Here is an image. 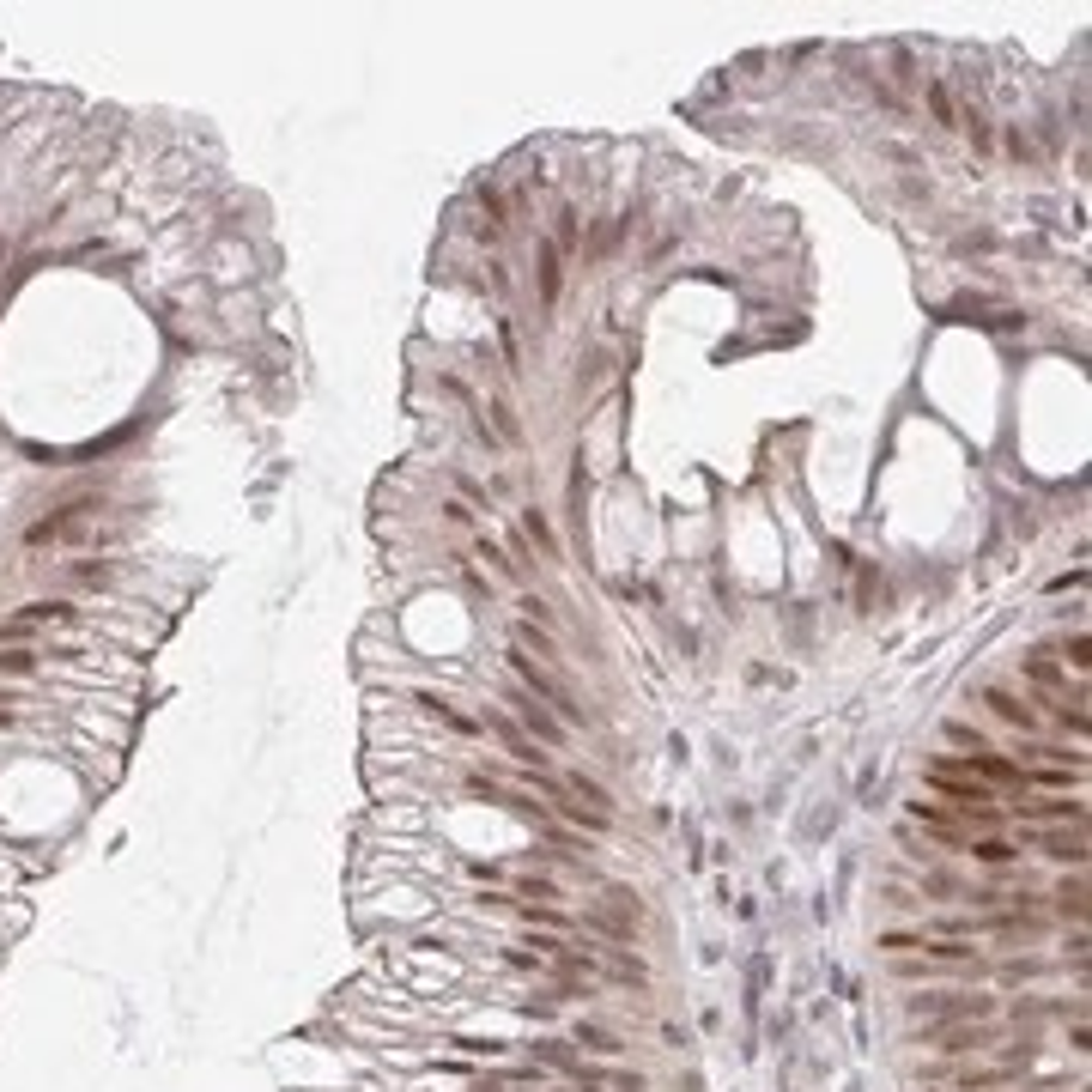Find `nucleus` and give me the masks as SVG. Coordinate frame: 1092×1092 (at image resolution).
Returning <instances> with one entry per match:
<instances>
[{"mask_svg": "<svg viewBox=\"0 0 1092 1092\" xmlns=\"http://www.w3.org/2000/svg\"><path fill=\"white\" fill-rule=\"evenodd\" d=\"M582 1044H589V1050H601V1056H619V1050H626L613 1031H601V1026H582Z\"/></svg>", "mask_w": 1092, "mask_h": 1092, "instance_id": "obj_26", "label": "nucleus"}, {"mask_svg": "<svg viewBox=\"0 0 1092 1092\" xmlns=\"http://www.w3.org/2000/svg\"><path fill=\"white\" fill-rule=\"evenodd\" d=\"M922 1038H929L935 1050H947V1056H971V1050H989V1044H995L989 1026H929Z\"/></svg>", "mask_w": 1092, "mask_h": 1092, "instance_id": "obj_10", "label": "nucleus"}, {"mask_svg": "<svg viewBox=\"0 0 1092 1092\" xmlns=\"http://www.w3.org/2000/svg\"><path fill=\"white\" fill-rule=\"evenodd\" d=\"M1002 977H1008V983H1020V977H1044V959H1014V965H1002Z\"/></svg>", "mask_w": 1092, "mask_h": 1092, "instance_id": "obj_30", "label": "nucleus"}, {"mask_svg": "<svg viewBox=\"0 0 1092 1092\" xmlns=\"http://www.w3.org/2000/svg\"><path fill=\"white\" fill-rule=\"evenodd\" d=\"M929 789H935L941 801H953V814H965V807H995V789L977 783V777H929Z\"/></svg>", "mask_w": 1092, "mask_h": 1092, "instance_id": "obj_9", "label": "nucleus"}, {"mask_svg": "<svg viewBox=\"0 0 1092 1092\" xmlns=\"http://www.w3.org/2000/svg\"><path fill=\"white\" fill-rule=\"evenodd\" d=\"M904 1008H910L916 1020L929 1014V1020H953V1026H959V1020H989V1014H995V995H910Z\"/></svg>", "mask_w": 1092, "mask_h": 1092, "instance_id": "obj_4", "label": "nucleus"}, {"mask_svg": "<svg viewBox=\"0 0 1092 1092\" xmlns=\"http://www.w3.org/2000/svg\"><path fill=\"white\" fill-rule=\"evenodd\" d=\"M486 728L504 741V753H511L522 771H547V753H534L528 747V735H522V722H511V716H498V710H486Z\"/></svg>", "mask_w": 1092, "mask_h": 1092, "instance_id": "obj_8", "label": "nucleus"}, {"mask_svg": "<svg viewBox=\"0 0 1092 1092\" xmlns=\"http://www.w3.org/2000/svg\"><path fill=\"white\" fill-rule=\"evenodd\" d=\"M1008 814L1020 826H1087V801H1068V795H1026V801L1014 795Z\"/></svg>", "mask_w": 1092, "mask_h": 1092, "instance_id": "obj_3", "label": "nucleus"}, {"mask_svg": "<svg viewBox=\"0 0 1092 1092\" xmlns=\"http://www.w3.org/2000/svg\"><path fill=\"white\" fill-rule=\"evenodd\" d=\"M444 516H450L455 528H467V522H474V511H467V504H444Z\"/></svg>", "mask_w": 1092, "mask_h": 1092, "instance_id": "obj_34", "label": "nucleus"}, {"mask_svg": "<svg viewBox=\"0 0 1092 1092\" xmlns=\"http://www.w3.org/2000/svg\"><path fill=\"white\" fill-rule=\"evenodd\" d=\"M674 250H680V231H668V237H655V243H649V261H668V256H674Z\"/></svg>", "mask_w": 1092, "mask_h": 1092, "instance_id": "obj_32", "label": "nucleus"}, {"mask_svg": "<svg viewBox=\"0 0 1092 1092\" xmlns=\"http://www.w3.org/2000/svg\"><path fill=\"white\" fill-rule=\"evenodd\" d=\"M1031 843L1068 868H1087V826H1031Z\"/></svg>", "mask_w": 1092, "mask_h": 1092, "instance_id": "obj_6", "label": "nucleus"}, {"mask_svg": "<svg viewBox=\"0 0 1092 1092\" xmlns=\"http://www.w3.org/2000/svg\"><path fill=\"white\" fill-rule=\"evenodd\" d=\"M959 250H977V256H989V250H995V237H989V231H977V237H965Z\"/></svg>", "mask_w": 1092, "mask_h": 1092, "instance_id": "obj_33", "label": "nucleus"}, {"mask_svg": "<svg viewBox=\"0 0 1092 1092\" xmlns=\"http://www.w3.org/2000/svg\"><path fill=\"white\" fill-rule=\"evenodd\" d=\"M43 674V649H0V680H37Z\"/></svg>", "mask_w": 1092, "mask_h": 1092, "instance_id": "obj_16", "label": "nucleus"}, {"mask_svg": "<svg viewBox=\"0 0 1092 1092\" xmlns=\"http://www.w3.org/2000/svg\"><path fill=\"white\" fill-rule=\"evenodd\" d=\"M504 705H516V722H522L534 741H547V747H565V741H571V735H565V722H559L547 705H534L522 686H511V692H504Z\"/></svg>", "mask_w": 1092, "mask_h": 1092, "instance_id": "obj_5", "label": "nucleus"}, {"mask_svg": "<svg viewBox=\"0 0 1092 1092\" xmlns=\"http://www.w3.org/2000/svg\"><path fill=\"white\" fill-rule=\"evenodd\" d=\"M522 534L540 547V559H559V534H553V522H547L540 511H522Z\"/></svg>", "mask_w": 1092, "mask_h": 1092, "instance_id": "obj_19", "label": "nucleus"}, {"mask_svg": "<svg viewBox=\"0 0 1092 1092\" xmlns=\"http://www.w3.org/2000/svg\"><path fill=\"white\" fill-rule=\"evenodd\" d=\"M504 662H511L516 668V680H522V692H528V699H540V705H553V716H559V722H589V716H582V705L577 699H571V686H565V680H559V674H553V668H540V662H534V655H528V649H504Z\"/></svg>", "mask_w": 1092, "mask_h": 1092, "instance_id": "obj_1", "label": "nucleus"}, {"mask_svg": "<svg viewBox=\"0 0 1092 1092\" xmlns=\"http://www.w3.org/2000/svg\"><path fill=\"white\" fill-rule=\"evenodd\" d=\"M983 705L995 710V716H1002L1008 728H1020V735H1031V728H1038V710L1026 705V692H1008V686H989V692H983Z\"/></svg>", "mask_w": 1092, "mask_h": 1092, "instance_id": "obj_11", "label": "nucleus"}, {"mask_svg": "<svg viewBox=\"0 0 1092 1092\" xmlns=\"http://www.w3.org/2000/svg\"><path fill=\"white\" fill-rule=\"evenodd\" d=\"M1020 856V843H1008V837H971V862H983V868H1008Z\"/></svg>", "mask_w": 1092, "mask_h": 1092, "instance_id": "obj_18", "label": "nucleus"}, {"mask_svg": "<svg viewBox=\"0 0 1092 1092\" xmlns=\"http://www.w3.org/2000/svg\"><path fill=\"white\" fill-rule=\"evenodd\" d=\"M450 480H455V486H461V498H467V504H486V486H480V480H467L461 467H455Z\"/></svg>", "mask_w": 1092, "mask_h": 1092, "instance_id": "obj_31", "label": "nucleus"}, {"mask_svg": "<svg viewBox=\"0 0 1092 1092\" xmlns=\"http://www.w3.org/2000/svg\"><path fill=\"white\" fill-rule=\"evenodd\" d=\"M571 795H577L582 807H595V814H607V820H613V795H607V789H601V783H595V777L571 771Z\"/></svg>", "mask_w": 1092, "mask_h": 1092, "instance_id": "obj_21", "label": "nucleus"}, {"mask_svg": "<svg viewBox=\"0 0 1092 1092\" xmlns=\"http://www.w3.org/2000/svg\"><path fill=\"white\" fill-rule=\"evenodd\" d=\"M516 649H534V655H553V632H534V626H516Z\"/></svg>", "mask_w": 1092, "mask_h": 1092, "instance_id": "obj_25", "label": "nucleus"}, {"mask_svg": "<svg viewBox=\"0 0 1092 1092\" xmlns=\"http://www.w3.org/2000/svg\"><path fill=\"white\" fill-rule=\"evenodd\" d=\"M1026 680L1038 686V699H1056V692L1068 686V674H1062L1050 655H1026ZM1062 699H1068V692H1062Z\"/></svg>", "mask_w": 1092, "mask_h": 1092, "instance_id": "obj_15", "label": "nucleus"}, {"mask_svg": "<svg viewBox=\"0 0 1092 1092\" xmlns=\"http://www.w3.org/2000/svg\"><path fill=\"white\" fill-rule=\"evenodd\" d=\"M929 116H935L941 128H959V104H953L947 79H929Z\"/></svg>", "mask_w": 1092, "mask_h": 1092, "instance_id": "obj_20", "label": "nucleus"}, {"mask_svg": "<svg viewBox=\"0 0 1092 1092\" xmlns=\"http://www.w3.org/2000/svg\"><path fill=\"white\" fill-rule=\"evenodd\" d=\"M959 128L971 134V146H977V152H989V146H995V122H989V116H983V104H965Z\"/></svg>", "mask_w": 1092, "mask_h": 1092, "instance_id": "obj_22", "label": "nucleus"}, {"mask_svg": "<svg viewBox=\"0 0 1092 1092\" xmlns=\"http://www.w3.org/2000/svg\"><path fill=\"white\" fill-rule=\"evenodd\" d=\"M1008 152H1014V164H1038V146H1031V134L1020 122L1008 128Z\"/></svg>", "mask_w": 1092, "mask_h": 1092, "instance_id": "obj_24", "label": "nucleus"}, {"mask_svg": "<svg viewBox=\"0 0 1092 1092\" xmlns=\"http://www.w3.org/2000/svg\"><path fill=\"white\" fill-rule=\"evenodd\" d=\"M516 887H522L528 899H559V880H547V874H522Z\"/></svg>", "mask_w": 1092, "mask_h": 1092, "instance_id": "obj_28", "label": "nucleus"}, {"mask_svg": "<svg viewBox=\"0 0 1092 1092\" xmlns=\"http://www.w3.org/2000/svg\"><path fill=\"white\" fill-rule=\"evenodd\" d=\"M1062 662H1068L1075 674H1087V662H1092V655H1087V632H1075V638L1062 643Z\"/></svg>", "mask_w": 1092, "mask_h": 1092, "instance_id": "obj_27", "label": "nucleus"}, {"mask_svg": "<svg viewBox=\"0 0 1092 1092\" xmlns=\"http://www.w3.org/2000/svg\"><path fill=\"white\" fill-rule=\"evenodd\" d=\"M947 741H953V747H965V753H989L983 728H971V722H947Z\"/></svg>", "mask_w": 1092, "mask_h": 1092, "instance_id": "obj_23", "label": "nucleus"}, {"mask_svg": "<svg viewBox=\"0 0 1092 1092\" xmlns=\"http://www.w3.org/2000/svg\"><path fill=\"white\" fill-rule=\"evenodd\" d=\"M67 577L85 582V589H116V582H122V565H110V559H73Z\"/></svg>", "mask_w": 1092, "mask_h": 1092, "instance_id": "obj_13", "label": "nucleus"}, {"mask_svg": "<svg viewBox=\"0 0 1092 1092\" xmlns=\"http://www.w3.org/2000/svg\"><path fill=\"white\" fill-rule=\"evenodd\" d=\"M498 340H504V365H511V371H522V346H516L511 316H498Z\"/></svg>", "mask_w": 1092, "mask_h": 1092, "instance_id": "obj_29", "label": "nucleus"}, {"mask_svg": "<svg viewBox=\"0 0 1092 1092\" xmlns=\"http://www.w3.org/2000/svg\"><path fill=\"white\" fill-rule=\"evenodd\" d=\"M1056 910H1062V916H1075V922H1087V874H1081V868L1056 887Z\"/></svg>", "mask_w": 1092, "mask_h": 1092, "instance_id": "obj_17", "label": "nucleus"}, {"mask_svg": "<svg viewBox=\"0 0 1092 1092\" xmlns=\"http://www.w3.org/2000/svg\"><path fill=\"white\" fill-rule=\"evenodd\" d=\"M104 511V498L98 492H79V498H67L62 511H49V516H37L31 528H25V547L37 553V547H67V540H79L85 534V522Z\"/></svg>", "mask_w": 1092, "mask_h": 1092, "instance_id": "obj_2", "label": "nucleus"}, {"mask_svg": "<svg viewBox=\"0 0 1092 1092\" xmlns=\"http://www.w3.org/2000/svg\"><path fill=\"white\" fill-rule=\"evenodd\" d=\"M559 256H571V250H582V219H577V206L571 200H559V213H553V237H547Z\"/></svg>", "mask_w": 1092, "mask_h": 1092, "instance_id": "obj_12", "label": "nucleus"}, {"mask_svg": "<svg viewBox=\"0 0 1092 1092\" xmlns=\"http://www.w3.org/2000/svg\"><path fill=\"white\" fill-rule=\"evenodd\" d=\"M534 286H540V310L553 316V310H559V292H565V256H559L547 237L534 243Z\"/></svg>", "mask_w": 1092, "mask_h": 1092, "instance_id": "obj_7", "label": "nucleus"}, {"mask_svg": "<svg viewBox=\"0 0 1092 1092\" xmlns=\"http://www.w3.org/2000/svg\"><path fill=\"white\" fill-rule=\"evenodd\" d=\"M12 705V699H0V728H12V722H18V710H6Z\"/></svg>", "mask_w": 1092, "mask_h": 1092, "instance_id": "obj_35", "label": "nucleus"}, {"mask_svg": "<svg viewBox=\"0 0 1092 1092\" xmlns=\"http://www.w3.org/2000/svg\"><path fill=\"white\" fill-rule=\"evenodd\" d=\"M12 619H25V626H79V607H67V601H31Z\"/></svg>", "mask_w": 1092, "mask_h": 1092, "instance_id": "obj_14", "label": "nucleus"}]
</instances>
